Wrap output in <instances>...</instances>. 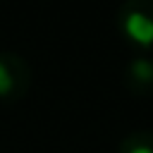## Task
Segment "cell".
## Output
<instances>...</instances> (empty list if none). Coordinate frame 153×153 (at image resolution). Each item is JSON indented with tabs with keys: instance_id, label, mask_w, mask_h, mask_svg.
<instances>
[{
	"instance_id": "obj_1",
	"label": "cell",
	"mask_w": 153,
	"mask_h": 153,
	"mask_svg": "<svg viewBox=\"0 0 153 153\" xmlns=\"http://www.w3.org/2000/svg\"><path fill=\"white\" fill-rule=\"evenodd\" d=\"M117 26L129 41L139 45H153V0L122 2L117 7Z\"/></svg>"
},
{
	"instance_id": "obj_2",
	"label": "cell",
	"mask_w": 153,
	"mask_h": 153,
	"mask_svg": "<svg viewBox=\"0 0 153 153\" xmlns=\"http://www.w3.org/2000/svg\"><path fill=\"white\" fill-rule=\"evenodd\" d=\"M31 86V67L29 62L14 53H0V100H19Z\"/></svg>"
},
{
	"instance_id": "obj_3",
	"label": "cell",
	"mask_w": 153,
	"mask_h": 153,
	"mask_svg": "<svg viewBox=\"0 0 153 153\" xmlns=\"http://www.w3.org/2000/svg\"><path fill=\"white\" fill-rule=\"evenodd\" d=\"M124 84L131 93L143 96L153 88V60L148 57H134L124 69Z\"/></svg>"
},
{
	"instance_id": "obj_4",
	"label": "cell",
	"mask_w": 153,
	"mask_h": 153,
	"mask_svg": "<svg viewBox=\"0 0 153 153\" xmlns=\"http://www.w3.org/2000/svg\"><path fill=\"white\" fill-rule=\"evenodd\" d=\"M117 153H153V129H139L120 141Z\"/></svg>"
}]
</instances>
